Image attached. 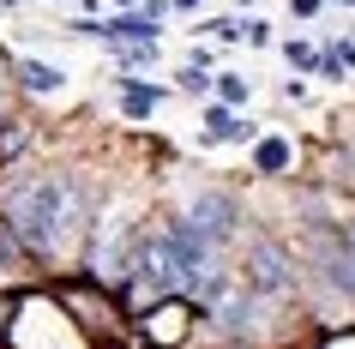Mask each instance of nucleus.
<instances>
[{
  "instance_id": "3",
  "label": "nucleus",
  "mask_w": 355,
  "mask_h": 349,
  "mask_svg": "<svg viewBox=\"0 0 355 349\" xmlns=\"http://www.w3.org/2000/svg\"><path fill=\"white\" fill-rule=\"evenodd\" d=\"M247 289L265 295V301L295 289V265H289V253L277 241H253V253H247Z\"/></svg>"
},
{
  "instance_id": "1",
  "label": "nucleus",
  "mask_w": 355,
  "mask_h": 349,
  "mask_svg": "<svg viewBox=\"0 0 355 349\" xmlns=\"http://www.w3.org/2000/svg\"><path fill=\"white\" fill-rule=\"evenodd\" d=\"M78 223H85V187L73 175H37L6 205V229L19 235V247L31 259H60L73 247Z\"/></svg>"
},
{
  "instance_id": "17",
  "label": "nucleus",
  "mask_w": 355,
  "mask_h": 349,
  "mask_svg": "<svg viewBox=\"0 0 355 349\" xmlns=\"http://www.w3.org/2000/svg\"><path fill=\"white\" fill-rule=\"evenodd\" d=\"M295 12H301V19H313V12H319V0H295Z\"/></svg>"
},
{
  "instance_id": "18",
  "label": "nucleus",
  "mask_w": 355,
  "mask_h": 349,
  "mask_svg": "<svg viewBox=\"0 0 355 349\" xmlns=\"http://www.w3.org/2000/svg\"><path fill=\"white\" fill-rule=\"evenodd\" d=\"M175 6H199V0H175Z\"/></svg>"
},
{
  "instance_id": "19",
  "label": "nucleus",
  "mask_w": 355,
  "mask_h": 349,
  "mask_svg": "<svg viewBox=\"0 0 355 349\" xmlns=\"http://www.w3.org/2000/svg\"><path fill=\"white\" fill-rule=\"evenodd\" d=\"M114 6H132V0H114Z\"/></svg>"
},
{
  "instance_id": "8",
  "label": "nucleus",
  "mask_w": 355,
  "mask_h": 349,
  "mask_svg": "<svg viewBox=\"0 0 355 349\" xmlns=\"http://www.w3.org/2000/svg\"><path fill=\"white\" fill-rule=\"evenodd\" d=\"M12 78H19L24 91H37V96H49V91H60V85H67V73L42 67V60H19V67H12Z\"/></svg>"
},
{
  "instance_id": "6",
  "label": "nucleus",
  "mask_w": 355,
  "mask_h": 349,
  "mask_svg": "<svg viewBox=\"0 0 355 349\" xmlns=\"http://www.w3.org/2000/svg\"><path fill=\"white\" fill-rule=\"evenodd\" d=\"M145 337L150 343H181V337H187V301H181V295H163V301L145 313Z\"/></svg>"
},
{
  "instance_id": "5",
  "label": "nucleus",
  "mask_w": 355,
  "mask_h": 349,
  "mask_svg": "<svg viewBox=\"0 0 355 349\" xmlns=\"http://www.w3.org/2000/svg\"><path fill=\"white\" fill-rule=\"evenodd\" d=\"M60 307L78 313V325H85V331H109V319H114V301L103 295V283H96V289H85V283L60 289Z\"/></svg>"
},
{
  "instance_id": "11",
  "label": "nucleus",
  "mask_w": 355,
  "mask_h": 349,
  "mask_svg": "<svg viewBox=\"0 0 355 349\" xmlns=\"http://www.w3.org/2000/svg\"><path fill=\"white\" fill-rule=\"evenodd\" d=\"M150 103H157V91H127V96H121V109H127V114H150Z\"/></svg>"
},
{
  "instance_id": "10",
  "label": "nucleus",
  "mask_w": 355,
  "mask_h": 349,
  "mask_svg": "<svg viewBox=\"0 0 355 349\" xmlns=\"http://www.w3.org/2000/svg\"><path fill=\"white\" fill-rule=\"evenodd\" d=\"M217 96H223V109L247 103V78H241V73H223V78H217Z\"/></svg>"
},
{
  "instance_id": "12",
  "label": "nucleus",
  "mask_w": 355,
  "mask_h": 349,
  "mask_svg": "<svg viewBox=\"0 0 355 349\" xmlns=\"http://www.w3.org/2000/svg\"><path fill=\"white\" fill-rule=\"evenodd\" d=\"M205 31H211L217 42H235V37H241V19H211Z\"/></svg>"
},
{
  "instance_id": "16",
  "label": "nucleus",
  "mask_w": 355,
  "mask_h": 349,
  "mask_svg": "<svg viewBox=\"0 0 355 349\" xmlns=\"http://www.w3.org/2000/svg\"><path fill=\"white\" fill-rule=\"evenodd\" d=\"M6 319H12V295H0V331H6Z\"/></svg>"
},
{
  "instance_id": "2",
  "label": "nucleus",
  "mask_w": 355,
  "mask_h": 349,
  "mask_svg": "<svg viewBox=\"0 0 355 349\" xmlns=\"http://www.w3.org/2000/svg\"><path fill=\"white\" fill-rule=\"evenodd\" d=\"M139 253L145 247H132V223L127 217H103L96 223V241H91V283L127 289V277L139 271Z\"/></svg>"
},
{
  "instance_id": "13",
  "label": "nucleus",
  "mask_w": 355,
  "mask_h": 349,
  "mask_svg": "<svg viewBox=\"0 0 355 349\" xmlns=\"http://www.w3.org/2000/svg\"><path fill=\"white\" fill-rule=\"evenodd\" d=\"M241 42H253V49H265V42H271V24H265V19L241 24Z\"/></svg>"
},
{
  "instance_id": "7",
  "label": "nucleus",
  "mask_w": 355,
  "mask_h": 349,
  "mask_svg": "<svg viewBox=\"0 0 355 349\" xmlns=\"http://www.w3.org/2000/svg\"><path fill=\"white\" fill-rule=\"evenodd\" d=\"M247 121H235L229 109H205V133H199V145H229V139H247Z\"/></svg>"
},
{
  "instance_id": "4",
  "label": "nucleus",
  "mask_w": 355,
  "mask_h": 349,
  "mask_svg": "<svg viewBox=\"0 0 355 349\" xmlns=\"http://www.w3.org/2000/svg\"><path fill=\"white\" fill-rule=\"evenodd\" d=\"M187 223L211 241V247H217V241L235 235L241 211H235V199H229V193H211V187H205V193H193V199H187Z\"/></svg>"
},
{
  "instance_id": "20",
  "label": "nucleus",
  "mask_w": 355,
  "mask_h": 349,
  "mask_svg": "<svg viewBox=\"0 0 355 349\" xmlns=\"http://www.w3.org/2000/svg\"><path fill=\"white\" fill-rule=\"evenodd\" d=\"M343 6H355V0H343Z\"/></svg>"
},
{
  "instance_id": "9",
  "label": "nucleus",
  "mask_w": 355,
  "mask_h": 349,
  "mask_svg": "<svg viewBox=\"0 0 355 349\" xmlns=\"http://www.w3.org/2000/svg\"><path fill=\"white\" fill-rule=\"evenodd\" d=\"M253 163H259L265 175H283V169H289V139H259Z\"/></svg>"
},
{
  "instance_id": "15",
  "label": "nucleus",
  "mask_w": 355,
  "mask_h": 349,
  "mask_svg": "<svg viewBox=\"0 0 355 349\" xmlns=\"http://www.w3.org/2000/svg\"><path fill=\"white\" fill-rule=\"evenodd\" d=\"M289 60H295V67H313L319 55H313V49H307V42H289Z\"/></svg>"
},
{
  "instance_id": "14",
  "label": "nucleus",
  "mask_w": 355,
  "mask_h": 349,
  "mask_svg": "<svg viewBox=\"0 0 355 349\" xmlns=\"http://www.w3.org/2000/svg\"><path fill=\"white\" fill-rule=\"evenodd\" d=\"M211 78H205V67H187V73H181V91H205Z\"/></svg>"
}]
</instances>
